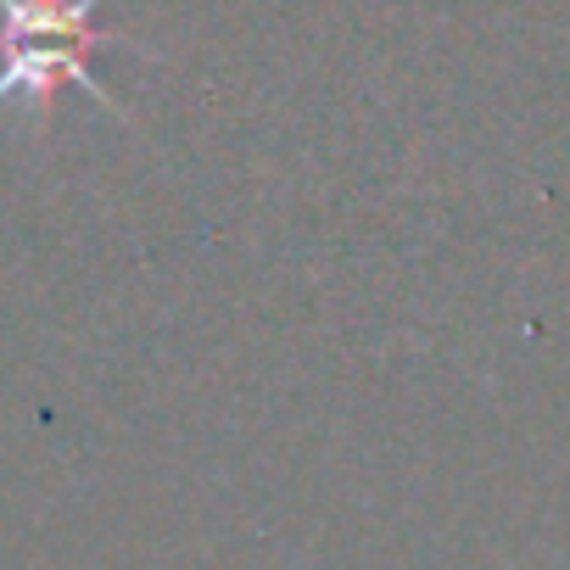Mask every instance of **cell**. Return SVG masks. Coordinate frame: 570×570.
I'll return each instance as SVG.
<instances>
[{"label":"cell","instance_id":"cell-1","mask_svg":"<svg viewBox=\"0 0 570 570\" xmlns=\"http://www.w3.org/2000/svg\"><path fill=\"white\" fill-rule=\"evenodd\" d=\"M96 7L101 0H0V107L23 101L40 124H51L57 85H79L96 107L135 124L129 107H118L112 90H101V79L90 73L96 51L129 40L118 29H101Z\"/></svg>","mask_w":570,"mask_h":570}]
</instances>
